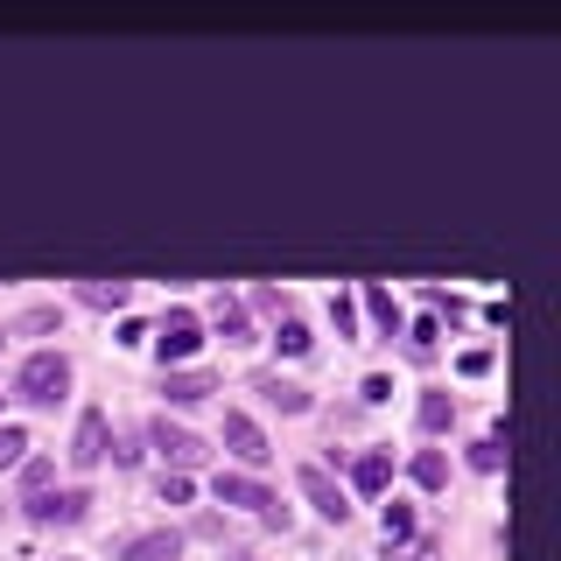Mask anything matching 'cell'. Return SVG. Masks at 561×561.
Listing matches in <instances>:
<instances>
[{
  "label": "cell",
  "instance_id": "1",
  "mask_svg": "<svg viewBox=\"0 0 561 561\" xmlns=\"http://www.w3.org/2000/svg\"><path fill=\"white\" fill-rule=\"evenodd\" d=\"M14 393H22L28 408H57V400L70 393V358L64 351H28L22 373H14Z\"/></svg>",
  "mask_w": 561,
  "mask_h": 561
},
{
  "label": "cell",
  "instance_id": "2",
  "mask_svg": "<svg viewBox=\"0 0 561 561\" xmlns=\"http://www.w3.org/2000/svg\"><path fill=\"white\" fill-rule=\"evenodd\" d=\"M218 505H245V513H260L267 526H288V505L260 478H245V470H218Z\"/></svg>",
  "mask_w": 561,
  "mask_h": 561
},
{
  "label": "cell",
  "instance_id": "3",
  "mask_svg": "<svg viewBox=\"0 0 561 561\" xmlns=\"http://www.w3.org/2000/svg\"><path fill=\"white\" fill-rule=\"evenodd\" d=\"M197 344H204V323H197V309H183V302H175V309H162V323H154V351H162V373H169L175 358H190Z\"/></svg>",
  "mask_w": 561,
  "mask_h": 561
},
{
  "label": "cell",
  "instance_id": "4",
  "mask_svg": "<svg viewBox=\"0 0 561 561\" xmlns=\"http://www.w3.org/2000/svg\"><path fill=\"white\" fill-rule=\"evenodd\" d=\"M148 443L169 456V470H190V463H204V456H210L204 435H190L183 421H169V414H154V421H148Z\"/></svg>",
  "mask_w": 561,
  "mask_h": 561
},
{
  "label": "cell",
  "instance_id": "5",
  "mask_svg": "<svg viewBox=\"0 0 561 561\" xmlns=\"http://www.w3.org/2000/svg\"><path fill=\"white\" fill-rule=\"evenodd\" d=\"M295 484H302V499H309V505H316V513H323L330 526H344V519H351V499H344V484L330 478L323 463H302V470H295Z\"/></svg>",
  "mask_w": 561,
  "mask_h": 561
},
{
  "label": "cell",
  "instance_id": "6",
  "mask_svg": "<svg viewBox=\"0 0 561 561\" xmlns=\"http://www.w3.org/2000/svg\"><path fill=\"white\" fill-rule=\"evenodd\" d=\"M84 513H92V491H35V499H28L35 526H78Z\"/></svg>",
  "mask_w": 561,
  "mask_h": 561
},
{
  "label": "cell",
  "instance_id": "7",
  "mask_svg": "<svg viewBox=\"0 0 561 561\" xmlns=\"http://www.w3.org/2000/svg\"><path fill=\"white\" fill-rule=\"evenodd\" d=\"M105 449H113V428H105V414H99V408H84V414H78V435H70V463L92 470Z\"/></svg>",
  "mask_w": 561,
  "mask_h": 561
},
{
  "label": "cell",
  "instance_id": "8",
  "mask_svg": "<svg viewBox=\"0 0 561 561\" xmlns=\"http://www.w3.org/2000/svg\"><path fill=\"white\" fill-rule=\"evenodd\" d=\"M225 449H232L239 463H253V470H260V463H267V456H274V449H267V435H260V421H253V414H225Z\"/></svg>",
  "mask_w": 561,
  "mask_h": 561
},
{
  "label": "cell",
  "instance_id": "9",
  "mask_svg": "<svg viewBox=\"0 0 561 561\" xmlns=\"http://www.w3.org/2000/svg\"><path fill=\"white\" fill-rule=\"evenodd\" d=\"M162 393H169V408H197V400L218 393V379L197 373V365H169V373H162Z\"/></svg>",
  "mask_w": 561,
  "mask_h": 561
},
{
  "label": "cell",
  "instance_id": "10",
  "mask_svg": "<svg viewBox=\"0 0 561 561\" xmlns=\"http://www.w3.org/2000/svg\"><path fill=\"white\" fill-rule=\"evenodd\" d=\"M386 484H393V456H386V449H358V456H351V491L379 499Z\"/></svg>",
  "mask_w": 561,
  "mask_h": 561
},
{
  "label": "cell",
  "instance_id": "11",
  "mask_svg": "<svg viewBox=\"0 0 561 561\" xmlns=\"http://www.w3.org/2000/svg\"><path fill=\"white\" fill-rule=\"evenodd\" d=\"M253 393H267L280 414H309V408H316L309 386H295V379H280V373H253Z\"/></svg>",
  "mask_w": 561,
  "mask_h": 561
},
{
  "label": "cell",
  "instance_id": "12",
  "mask_svg": "<svg viewBox=\"0 0 561 561\" xmlns=\"http://www.w3.org/2000/svg\"><path fill=\"white\" fill-rule=\"evenodd\" d=\"M183 554V534H169V526H154V534H134L127 548H119V561H175Z\"/></svg>",
  "mask_w": 561,
  "mask_h": 561
},
{
  "label": "cell",
  "instance_id": "13",
  "mask_svg": "<svg viewBox=\"0 0 561 561\" xmlns=\"http://www.w3.org/2000/svg\"><path fill=\"white\" fill-rule=\"evenodd\" d=\"M210 323H218L225 344H245V337H253V323H245V302H239V295H225V288H218V302H210Z\"/></svg>",
  "mask_w": 561,
  "mask_h": 561
},
{
  "label": "cell",
  "instance_id": "14",
  "mask_svg": "<svg viewBox=\"0 0 561 561\" xmlns=\"http://www.w3.org/2000/svg\"><path fill=\"white\" fill-rule=\"evenodd\" d=\"M78 302L84 309H127L134 302V280H78Z\"/></svg>",
  "mask_w": 561,
  "mask_h": 561
},
{
  "label": "cell",
  "instance_id": "15",
  "mask_svg": "<svg viewBox=\"0 0 561 561\" xmlns=\"http://www.w3.org/2000/svg\"><path fill=\"white\" fill-rule=\"evenodd\" d=\"M408 470H414V484H421V491H443V484H449V456H443V449H414V463H408Z\"/></svg>",
  "mask_w": 561,
  "mask_h": 561
},
{
  "label": "cell",
  "instance_id": "16",
  "mask_svg": "<svg viewBox=\"0 0 561 561\" xmlns=\"http://www.w3.org/2000/svg\"><path fill=\"white\" fill-rule=\"evenodd\" d=\"M414 421H421V428H428V435H443L449 421H456V400H449V393H421V408H414Z\"/></svg>",
  "mask_w": 561,
  "mask_h": 561
},
{
  "label": "cell",
  "instance_id": "17",
  "mask_svg": "<svg viewBox=\"0 0 561 561\" xmlns=\"http://www.w3.org/2000/svg\"><path fill=\"white\" fill-rule=\"evenodd\" d=\"M379 526H386V540H414V505L408 499H386L379 505Z\"/></svg>",
  "mask_w": 561,
  "mask_h": 561
},
{
  "label": "cell",
  "instance_id": "18",
  "mask_svg": "<svg viewBox=\"0 0 561 561\" xmlns=\"http://www.w3.org/2000/svg\"><path fill=\"white\" fill-rule=\"evenodd\" d=\"M443 554V540L435 534H414V540H386V561H435Z\"/></svg>",
  "mask_w": 561,
  "mask_h": 561
},
{
  "label": "cell",
  "instance_id": "19",
  "mask_svg": "<svg viewBox=\"0 0 561 561\" xmlns=\"http://www.w3.org/2000/svg\"><path fill=\"white\" fill-rule=\"evenodd\" d=\"M274 344H280V351H288V358H302V351H309L316 337H309V323H302V316H280V330H274Z\"/></svg>",
  "mask_w": 561,
  "mask_h": 561
},
{
  "label": "cell",
  "instance_id": "20",
  "mask_svg": "<svg viewBox=\"0 0 561 561\" xmlns=\"http://www.w3.org/2000/svg\"><path fill=\"white\" fill-rule=\"evenodd\" d=\"M365 309L379 316V330H400V302H393V295L379 288V280H365Z\"/></svg>",
  "mask_w": 561,
  "mask_h": 561
},
{
  "label": "cell",
  "instance_id": "21",
  "mask_svg": "<svg viewBox=\"0 0 561 561\" xmlns=\"http://www.w3.org/2000/svg\"><path fill=\"white\" fill-rule=\"evenodd\" d=\"M28 456V428H14V421H0V470H14Z\"/></svg>",
  "mask_w": 561,
  "mask_h": 561
},
{
  "label": "cell",
  "instance_id": "22",
  "mask_svg": "<svg viewBox=\"0 0 561 561\" xmlns=\"http://www.w3.org/2000/svg\"><path fill=\"white\" fill-rule=\"evenodd\" d=\"M253 309H267V316H295V302H288V288H274V280H260L253 295H245Z\"/></svg>",
  "mask_w": 561,
  "mask_h": 561
},
{
  "label": "cell",
  "instance_id": "23",
  "mask_svg": "<svg viewBox=\"0 0 561 561\" xmlns=\"http://www.w3.org/2000/svg\"><path fill=\"white\" fill-rule=\"evenodd\" d=\"M470 463H478V470H505V435H478V443H470Z\"/></svg>",
  "mask_w": 561,
  "mask_h": 561
},
{
  "label": "cell",
  "instance_id": "24",
  "mask_svg": "<svg viewBox=\"0 0 561 561\" xmlns=\"http://www.w3.org/2000/svg\"><path fill=\"white\" fill-rule=\"evenodd\" d=\"M43 484H49V456H22V491L35 499Z\"/></svg>",
  "mask_w": 561,
  "mask_h": 561
},
{
  "label": "cell",
  "instance_id": "25",
  "mask_svg": "<svg viewBox=\"0 0 561 561\" xmlns=\"http://www.w3.org/2000/svg\"><path fill=\"white\" fill-rule=\"evenodd\" d=\"M162 505H190V478H183V470H162Z\"/></svg>",
  "mask_w": 561,
  "mask_h": 561
},
{
  "label": "cell",
  "instance_id": "26",
  "mask_svg": "<svg viewBox=\"0 0 561 561\" xmlns=\"http://www.w3.org/2000/svg\"><path fill=\"white\" fill-rule=\"evenodd\" d=\"M456 373H463V379H478V373H491V351H484V344H470L463 358H456Z\"/></svg>",
  "mask_w": 561,
  "mask_h": 561
},
{
  "label": "cell",
  "instance_id": "27",
  "mask_svg": "<svg viewBox=\"0 0 561 561\" xmlns=\"http://www.w3.org/2000/svg\"><path fill=\"white\" fill-rule=\"evenodd\" d=\"M330 316H337V330H344V337L358 330V302H351V295H330Z\"/></svg>",
  "mask_w": 561,
  "mask_h": 561
},
{
  "label": "cell",
  "instance_id": "28",
  "mask_svg": "<svg viewBox=\"0 0 561 561\" xmlns=\"http://www.w3.org/2000/svg\"><path fill=\"white\" fill-rule=\"evenodd\" d=\"M57 323H64L57 309H28V316H22V330H57Z\"/></svg>",
  "mask_w": 561,
  "mask_h": 561
},
{
  "label": "cell",
  "instance_id": "29",
  "mask_svg": "<svg viewBox=\"0 0 561 561\" xmlns=\"http://www.w3.org/2000/svg\"><path fill=\"white\" fill-rule=\"evenodd\" d=\"M365 400H393V379H386V373H365Z\"/></svg>",
  "mask_w": 561,
  "mask_h": 561
},
{
  "label": "cell",
  "instance_id": "30",
  "mask_svg": "<svg viewBox=\"0 0 561 561\" xmlns=\"http://www.w3.org/2000/svg\"><path fill=\"white\" fill-rule=\"evenodd\" d=\"M0 344H8V337H0Z\"/></svg>",
  "mask_w": 561,
  "mask_h": 561
}]
</instances>
